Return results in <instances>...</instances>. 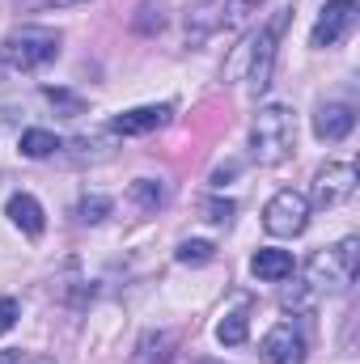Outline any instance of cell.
Segmentation results:
<instances>
[{
  "mask_svg": "<svg viewBox=\"0 0 360 364\" xmlns=\"http://www.w3.org/2000/svg\"><path fill=\"white\" fill-rule=\"evenodd\" d=\"M47 97H51V102H60L68 114H81V102H77V97H68L64 90H47Z\"/></svg>",
  "mask_w": 360,
  "mask_h": 364,
  "instance_id": "25",
  "label": "cell"
},
{
  "mask_svg": "<svg viewBox=\"0 0 360 364\" xmlns=\"http://www.w3.org/2000/svg\"><path fill=\"white\" fill-rule=\"evenodd\" d=\"M356 13H360L356 0H327L322 13H318V21H314L309 43H314V47H335V43H344L348 30L356 26Z\"/></svg>",
  "mask_w": 360,
  "mask_h": 364,
  "instance_id": "6",
  "label": "cell"
},
{
  "mask_svg": "<svg viewBox=\"0 0 360 364\" xmlns=\"http://www.w3.org/2000/svg\"><path fill=\"white\" fill-rule=\"evenodd\" d=\"M55 149H60L55 132H43V127H30V132H21V157H34V161H43V157H51Z\"/></svg>",
  "mask_w": 360,
  "mask_h": 364,
  "instance_id": "18",
  "label": "cell"
},
{
  "mask_svg": "<svg viewBox=\"0 0 360 364\" xmlns=\"http://www.w3.org/2000/svg\"><path fill=\"white\" fill-rule=\"evenodd\" d=\"M259 356L263 364H305V335H301V326L297 322H275L268 335H263V343H259Z\"/></svg>",
  "mask_w": 360,
  "mask_h": 364,
  "instance_id": "7",
  "label": "cell"
},
{
  "mask_svg": "<svg viewBox=\"0 0 360 364\" xmlns=\"http://www.w3.org/2000/svg\"><path fill=\"white\" fill-rule=\"evenodd\" d=\"M216 9H221V0H203V4H195V9L186 13V38H191V43H199L203 34H212V30L221 26V13H216Z\"/></svg>",
  "mask_w": 360,
  "mask_h": 364,
  "instance_id": "15",
  "label": "cell"
},
{
  "mask_svg": "<svg viewBox=\"0 0 360 364\" xmlns=\"http://www.w3.org/2000/svg\"><path fill=\"white\" fill-rule=\"evenodd\" d=\"M352 195H356V170L348 161H331L318 170V178H314V203L318 208H339Z\"/></svg>",
  "mask_w": 360,
  "mask_h": 364,
  "instance_id": "8",
  "label": "cell"
},
{
  "mask_svg": "<svg viewBox=\"0 0 360 364\" xmlns=\"http://www.w3.org/2000/svg\"><path fill=\"white\" fill-rule=\"evenodd\" d=\"M250 272L259 275L263 284H280V279L292 275V255H288V250H271V246H263V250H255Z\"/></svg>",
  "mask_w": 360,
  "mask_h": 364,
  "instance_id": "12",
  "label": "cell"
},
{
  "mask_svg": "<svg viewBox=\"0 0 360 364\" xmlns=\"http://www.w3.org/2000/svg\"><path fill=\"white\" fill-rule=\"evenodd\" d=\"M246 335H250V305H242V309H233V314H225V318L216 322V339H221L225 348H242Z\"/></svg>",
  "mask_w": 360,
  "mask_h": 364,
  "instance_id": "14",
  "label": "cell"
},
{
  "mask_svg": "<svg viewBox=\"0 0 360 364\" xmlns=\"http://www.w3.org/2000/svg\"><path fill=\"white\" fill-rule=\"evenodd\" d=\"M127 195H132V203H136L140 212H157V208L166 203V186H162L157 178H136Z\"/></svg>",
  "mask_w": 360,
  "mask_h": 364,
  "instance_id": "17",
  "label": "cell"
},
{
  "mask_svg": "<svg viewBox=\"0 0 360 364\" xmlns=\"http://www.w3.org/2000/svg\"><path fill=\"white\" fill-rule=\"evenodd\" d=\"M356 263H360V242L344 237L339 246L314 250L305 263V288L309 292H339L356 279Z\"/></svg>",
  "mask_w": 360,
  "mask_h": 364,
  "instance_id": "2",
  "label": "cell"
},
{
  "mask_svg": "<svg viewBox=\"0 0 360 364\" xmlns=\"http://www.w3.org/2000/svg\"><path fill=\"white\" fill-rule=\"evenodd\" d=\"M309 225V199L301 191H280L263 208V229L271 237H301Z\"/></svg>",
  "mask_w": 360,
  "mask_h": 364,
  "instance_id": "5",
  "label": "cell"
},
{
  "mask_svg": "<svg viewBox=\"0 0 360 364\" xmlns=\"http://www.w3.org/2000/svg\"><path fill=\"white\" fill-rule=\"evenodd\" d=\"M132 26H136L140 34H157V30L166 26V17H162V9H157V4H140V17H136Z\"/></svg>",
  "mask_w": 360,
  "mask_h": 364,
  "instance_id": "22",
  "label": "cell"
},
{
  "mask_svg": "<svg viewBox=\"0 0 360 364\" xmlns=\"http://www.w3.org/2000/svg\"><path fill=\"white\" fill-rule=\"evenodd\" d=\"M179 263H186V267H199V263H212L216 259V246L212 242H199V237H191V242H182L179 255H174Z\"/></svg>",
  "mask_w": 360,
  "mask_h": 364,
  "instance_id": "19",
  "label": "cell"
},
{
  "mask_svg": "<svg viewBox=\"0 0 360 364\" xmlns=\"http://www.w3.org/2000/svg\"><path fill=\"white\" fill-rule=\"evenodd\" d=\"M170 352H174V335H166V331L153 335V331H149V335L140 339V348H136V360L140 364H170Z\"/></svg>",
  "mask_w": 360,
  "mask_h": 364,
  "instance_id": "16",
  "label": "cell"
},
{
  "mask_svg": "<svg viewBox=\"0 0 360 364\" xmlns=\"http://www.w3.org/2000/svg\"><path fill=\"white\" fill-rule=\"evenodd\" d=\"M352 127H356V110L344 106V102H327V106H318V114H314V136H318V140H344Z\"/></svg>",
  "mask_w": 360,
  "mask_h": 364,
  "instance_id": "10",
  "label": "cell"
},
{
  "mask_svg": "<svg viewBox=\"0 0 360 364\" xmlns=\"http://www.w3.org/2000/svg\"><path fill=\"white\" fill-rule=\"evenodd\" d=\"M0 51H4V60H9L13 68L34 73V68L51 64V60L60 55V34L47 30V26H21V30H9V38H4Z\"/></svg>",
  "mask_w": 360,
  "mask_h": 364,
  "instance_id": "3",
  "label": "cell"
},
{
  "mask_svg": "<svg viewBox=\"0 0 360 364\" xmlns=\"http://www.w3.org/2000/svg\"><path fill=\"white\" fill-rule=\"evenodd\" d=\"M17 318H21L17 301H13V296H0V335H9V331L17 326Z\"/></svg>",
  "mask_w": 360,
  "mask_h": 364,
  "instance_id": "24",
  "label": "cell"
},
{
  "mask_svg": "<svg viewBox=\"0 0 360 364\" xmlns=\"http://www.w3.org/2000/svg\"><path fill=\"white\" fill-rule=\"evenodd\" d=\"M90 0H17L21 13H51V9H81Z\"/></svg>",
  "mask_w": 360,
  "mask_h": 364,
  "instance_id": "23",
  "label": "cell"
},
{
  "mask_svg": "<svg viewBox=\"0 0 360 364\" xmlns=\"http://www.w3.org/2000/svg\"><path fill=\"white\" fill-rule=\"evenodd\" d=\"M288 21H292V9H280L268 26L246 43L250 51H246L242 60H246V81H250V93H255V97H259V93H268V85H271L275 47H280V34H284V26H288Z\"/></svg>",
  "mask_w": 360,
  "mask_h": 364,
  "instance_id": "4",
  "label": "cell"
},
{
  "mask_svg": "<svg viewBox=\"0 0 360 364\" xmlns=\"http://www.w3.org/2000/svg\"><path fill=\"white\" fill-rule=\"evenodd\" d=\"M0 364H21V352H0Z\"/></svg>",
  "mask_w": 360,
  "mask_h": 364,
  "instance_id": "26",
  "label": "cell"
},
{
  "mask_svg": "<svg viewBox=\"0 0 360 364\" xmlns=\"http://www.w3.org/2000/svg\"><path fill=\"white\" fill-rule=\"evenodd\" d=\"M77 216H81L85 225H97V220H106V216H110V199H106V195H85V199L77 203Z\"/></svg>",
  "mask_w": 360,
  "mask_h": 364,
  "instance_id": "20",
  "label": "cell"
},
{
  "mask_svg": "<svg viewBox=\"0 0 360 364\" xmlns=\"http://www.w3.org/2000/svg\"><path fill=\"white\" fill-rule=\"evenodd\" d=\"M297 149V114L288 106H263L250 123V157L259 166H280Z\"/></svg>",
  "mask_w": 360,
  "mask_h": 364,
  "instance_id": "1",
  "label": "cell"
},
{
  "mask_svg": "<svg viewBox=\"0 0 360 364\" xmlns=\"http://www.w3.org/2000/svg\"><path fill=\"white\" fill-rule=\"evenodd\" d=\"M199 212H203V220H212V225H229V216H233V199H203Z\"/></svg>",
  "mask_w": 360,
  "mask_h": 364,
  "instance_id": "21",
  "label": "cell"
},
{
  "mask_svg": "<svg viewBox=\"0 0 360 364\" xmlns=\"http://www.w3.org/2000/svg\"><path fill=\"white\" fill-rule=\"evenodd\" d=\"M166 123H170V106H136V110L115 114L110 132H119V136H149V132H157Z\"/></svg>",
  "mask_w": 360,
  "mask_h": 364,
  "instance_id": "9",
  "label": "cell"
},
{
  "mask_svg": "<svg viewBox=\"0 0 360 364\" xmlns=\"http://www.w3.org/2000/svg\"><path fill=\"white\" fill-rule=\"evenodd\" d=\"M4 212H9V220L26 233V237H38L43 229H47V220H43V208H38V199L34 195H26V191H17V195H9V203H4Z\"/></svg>",
  "mask_w": 360,
  "mask_h": 364,
  "instance_id": "11",
  "label": "cell"
},
{
  "mask_svg": "<svg viewBox=\"0 0 360 364\" xmlns=\"http://www.w3.org/2000/svg\"><path fill=\"white\" fill-rule=\"evenodd\" d=\"M259 9H268V0H221V26L229 34H242L259 17Z\"/></svg>",
  "mask_w": 360,
  "mask_h": 364,
  "instance_id": "13",
  "label": "cell"
}]
</instances>
